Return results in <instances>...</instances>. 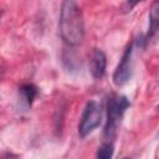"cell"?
Returning <instances> with one entry per match:
<instances>
[{
	"instance_id": "cell-10",
	"label": "cell",
	"mask_w": 159,
	"mask_h": 159,
	"mask_svg": "<svg viewBox=\"0 0 159 159\" xmlns=\"http://www.w3.org/2000/svg\"><path fill=\"white\" fill-rule=\"evenodd\" d=\"M1 16H2V11L0 10V19H1Z\"/></svg>"
},
{
	"instance_id": "cell-2",
	"label": "cell",
	"mask_w": 159,
	"mask_h": 159,
	"mask_svg": "<svg viewBox=\"0 0 159 159\" xmlns=\"http://www.w3.org/2000/svg\"><path fill=\"white\" fill-rule=\"evenodd\" d=\"M130 107V102L125 96L112 94L107 102V120L103 135L108 140H113L117 135L123 114Z\"/></svg>"
},
{
	"instance_id": "cell-3",
	"label": "cell",
	"mask_w": 159,
	"mask_h": 159,
	"mask_svg": "<svg viewBox=\"0 0 159 159\" xmlns=\"http://www.w3.org/2000/svg\"><path fill=\"white\" fill-rule=\"evenodd\" d=\"M102 122V107L96 101L87 102L86 107L83 108L80 124H78V134L84 138L93 133Z\"/></svg>"
},
{
	"instance_id": "cell-7",
	"label": "cell",
	"mask_w": 159,
	"mask_h": 159,
	"mask_svg": "<svg viewBox=\"0 0 159 159\" xmlns=\"http://www.w3.org/2000/svg\"><path fill=\"white\" fill-rule=\"evenodd\" d=\"M158 1L154 0L153 5H152V9H150V12H149V29H148V34H147V37L144 39L145 42H148L149 40H152L155 35H157V31H158V24H159V14H158Z\"/></svg>"
},
{
	"instance_id": "cell-6",
	"label": "cell",
	"mask_w": 159,
	"mask_h": 159,
	"mask_svg": "<svg viewBox=\"0 0 159 159\" xmlns=\"http://www.w3.org/2000/svg\"><path fill=\"white\" fill-rule=\"evenodd\" d=\"M39 93V88L34 83H25L19 88V94L20 99L24 102L26 108H30Z\"/></svg>"
},
{
	"instance_id": "cell-4",
	"label": "cell",
	"mask_w": 159,
	"mask_h": 159,
	"mask_svg": "<svg viewBox=\"0 0 159 159\" xmlns=\"http://www.w3.org/2000/svg\"><path fill=\"white\" fill-rule=\"evenodd\" d=\"M132 55H133V42L128 43L119 60V63L117 65L113 72L112 78H113V83L117 87H122L123 84H125L132 76Z\"/></svg>"
},
{
	"instance_id": "cell-9",
	"label": "cell",
	"mask_w": 159,
	"mask_h": 159,
	"mask_svg": "<svg viewBox=\"0 0 159 159\" xmlns=\"http://www.w3.org/2000/svg\"><path fill=\"white\" fill-rule=\"evenodd\" d=\"M143 0H125V5H127V7H128V10H130V9H133L134 6H137L139 2H142Z\"/></svg>"
},
{
	"instance_id": "cell-1",
	"label": "cell",
	"mask_w": 159,
	"mask_h": 159,
	"mask_svg": "<svg viewBox=\"0 0 159 159\" xmlns=\"http://www.w3.org/2000/svg\"><path fill=\"white\" fill-rule=\"evenodd\" d=\"M58 31L68 46H78L84 37V19L75 0H63L58 19Z\"/></svg>"
},
{
	"instance_id": "cell-8",
	"label": "cell",
	"mask_w": 159,
	"mask_h": 159,
	"mask_svg": "<svg viewBox=\"0 0 159 159\" xmlns=\"http://www.w3.org/2000/svg\"><path fill=\"white\" fill-rule=\"evenodd\" d=\"M113 153H114L113 144H112L111 142H106V143H103V144L97 149L96 157L99 158V159H109V158L113 157Z\"/></svg>"
},
{
	"instance_id": "cell-5",
	"label": "cell",
	"mask_w": 159,
	"mask_h": 159,
	"mask_svg": "<svg viewBox=\"0 0 159 159\" xmlns=\"http://www.w3.org/2000/svg\"><path fill=\"white\" fill-rule=\"evenodd\" d=\"M107 67V56L99 48H93L89 56V72L93 78L99 80L104 76Z\"/></svg>"
}]
</instances>
